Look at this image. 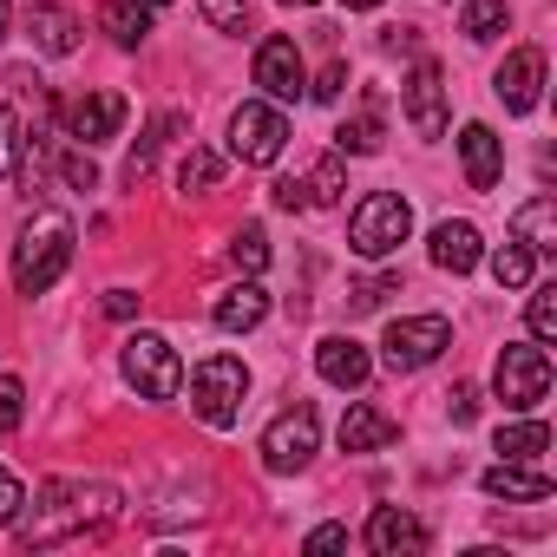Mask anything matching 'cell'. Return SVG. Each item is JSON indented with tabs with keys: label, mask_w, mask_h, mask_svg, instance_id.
Masks as SVG:
<instances>
[{
	"label": "cell",
	"mask_w": 557,
	"mask_h": 557,
	"mask_svg": "<svg viewBox=\"0 0 557 557\" xmlns=\"http://www.w3.org/2000/svg\"><path fill=\"white\" fill-rule=\"evenodd\" d=\"M27 511V505H21ZM119 518V492L106 485V479H47L40 492H34V511L27 518H14V531H21V544H66V537H86V531H106Z\"/></svg>",
	"instance_id": "6da1fadb"
},
{
	"label": "cell",
	"mask_w": 557,
	"mask_h": 557,
	"mask_svg": "<svg viewBox=\"0 0 557 557\" xmlns=\"http://www.w3.org/2000/svg\"><path fill=\"white\" fill-rule=\"evenodd\" d=\"M66 262H73V216L40 210L21 230V243H14V289L21 296H47L60 275H66Z\"/></svg>",
	"instance_id": "7a4b0ae2"
},
{
	"label": "cell",
	"mask_w": 557,
	"mask_h": 557,
	"mask_svg": "<svg viewBox=\"0 0 557 557\" xmlns=\"http://www.w3.org/2000/svg\"><path fill=\"white\" fill-rule=\"evenodd\" d=\"M407 236H413V203H407L400 190H368V197L355 203V216H348V249L368 256V262L394 256Z\"/></svg>",
	"instance_id": "3957f363"
},
{
	"label": "cell",
	"mask_w": 557,
	"mask_h": 557,
	"mask_svg": "<svg viewBox=\"0 0 557 557\" xmlns=\"http://www.w3.org/2000/svg\"><path fill=\"white\" fill-rule=\"evenodd\" d=\"M243 394H249V368H243L236 355H210V361L190 368V413H197L203 426H216V433L236 426Z\"/></svg>",
	"instance_id": "277c9868"
},
{
	"label": "cell",
	"mask_w": 557,
	"mask_h": 557,
	"mask_svg": "<svg viewBox=\"0 0 557 557\" xmlns=\"http://www.w3.org/2000/svg\"><path fill=\"white\" fill-rule=\"evenodd\" d=\"M492 394L511 407V413H531L544 394H550V361L537 342H505L498 348V368H492Z\"/></svg>",
	"instance_id": "5b68a950"
},
{
	"label": "cell",
	"mask_w": 557,
	"mask_h": 557,
	"mask_svg": "<svg viewBox=\"0 0 557 557\" xmlns=\"http://www.w3.org/2000/svg\"><path fill=\"white\" fill-rule=\"evenodd\" d=\"M446 348H453L446 315H407V322H387V335H381V361H387L394 374H420V368H433Z\"/></svg>",
	"instance_id": "8992f818"
},
{
	"label": "cell",
	"mask_w": 557,
	"mask_h": 557,
	"mask_svg": "<svg viewBox=\"0 0 557 557\" xmlns=\"http://www.w3.org/2000/svg\"><path fill=\"white\" fill-rule=\"evenodd\" d=\"M119 368L145 400H177V387H184V361H177V348L164 335H132L119 348Z\"/></svg>",
	"instance_id": "52a82bcc"
},
{
	"label": "cell",
	"mask_w": 557,
	"mask_h": 557,
	"mask_svg": "<svg viewBox=\"0 0 557 557\" xmlns=\"http://www.w3.org/2000/svg\"><path fill=\"white\" fill-rule=\"evenodd\" d=\"M315 446H322V420H315L309 400H296V407H283V413L269 420V433H262V466H269V472H302V466L315 459Z\"/></svg>",
	"instance_id": "ba28073f"
},
{
	"label": "cell",
	"mask_w": 557,
	"mask_h": 557,
	"mask_svg": "<svg viewBox=\"0 0 557 557\" xmlns=\"http://www.w3.org/2000/svg\"><path fill=\"white\" fill-rule=\"evenodd\" d=\"M283 145H289L283 106H269V99L236 106V119H230V151H236L243 164H275V158H283Z\"/></svg>",
	"instance_id": "9c48e42d"
},
{
	"label": "cell",
	"mask_w": 557,
	"mask_h": 557,
	"mask_svg": "<svg viewBox=\"0 0 557 557\" xmlns=\"http://www.w3.org/2000/svg\"><path fill=\"white\" fill-rule=\"evenodd\" d=\"M256 86L269 92V106H296L302 92H309V73H302V53H296V40H262L256 47Z\"/></svg>",
	"instance_id": "30bf717a"
},
{
	"label": "cell",
	"mask_w": 557,
	"mask_h": 557,
	"mask_svg": "<svg viewBox=\"0 0 557 557\" xmlns=\"http://www.w3.org/2000/svg\"><path fill=\"white\" fill-rule=\"evenodd\" d=\"M400 99H407V125L420 138H440L446 132V73H440V60H413Z\"/></svg>",
	"instance_id": "8fae6325"
},
{
	"label": "cell",
	"mask_w": 557,
	"mask_h": 557,
	"mask_svg": "<svg viewBox=\"0 0 557 557\" xmlns=\"http://www.w3.org/2000/svg\"><path fill=\"white\" fill-rule=\"evenodd\" d=\"M492 92L505 99V112H537V92H544V53L537 47H518V53H505V66H498V79H492Z\"/></svg>",
	"instance_id": "7c38bea8"
},
{
	"label": "cell",
	"mask_w": 557,
	"mask_h": 557,
	"mask_svg": "<svg viewBox=\"0 0 557 557\" xmlns=\"http://www.w3.org/2000/svg\"><path fill=\"white\" fill-rule=\"evenodd\" d=\"M361 537H368L374 557H420L426 550V524L413 511H400V505H374V518H368Z\"/></svg>",
	"instance_id": "4fadbf2b"
},
{
	"label": "cell",
	"mask_w": 557,
	"mask_h": 557,
	"mask_svg": "<svg viewBox=\"0 0 557 557\" xmlns=\"http://www.w3.org/2000/svg\"><path fill=\"white\" fill-rule=\"evenodd\" d=\"M125 112H132V106H125L119 92H86V99H79V106L66 112V138H79V145L92 151V145H106V138H119V125H125Z\"/></svg>",
	"instance_id": "5bb4252c"
},
{
	"label": "cell",
	"mask_w": 557,
	"mask_h": 557,
	"mask_svg": "<svg viewBox=\"0 0 557 557\" xmlns=\"http://www.w3.org/2000/svg\"><path fill=\"white\" fill-rule=\"evenodd\" d=\"M315 374H322L329 387H342V394H361L368 374H374V361H368V348H361L355 335H329V342L315 348Z\"/></svg>",
	"instance_id": "9a60e30c"
},
{
	"label": "cell",
	"mask_w": 557,
	"mask_h": 557,
	"mask_svg": "<svg viewBox=\"0 0 557 557\" xmlns=\"http://www.w3.org/2000/svg\"><path fill=\"white\" fill-rule=\"evenodd\" d=\"M459 158H466V184L472 190H492L505 177V138L492 125H466L459 132Z\"/></svg>",
	"instance_id": "2e32d148"
},
{
	"label": "cell",
	"mask_w": 557,
	"mask_h": 557,
	"mask_svg": "<svg viewBox=\"0 0 557 557\" xmlns=\"http://www.w3.org/2000/svg\"><path fill=\"white\" fill-rule=\"evenodd\" d=\"M400 440V420L394 413H381V407H368V400H355L348 413H342V453H381V446H394Z\"/></svg>",
	"instance_id": "e0dca14e"
},
{
	"label": "cell",
	"mask_w": 557,
	"mask_h": 557,
	"mask_svg": "<svg viewBox=\"0 0 557 557\" xmlns=\"http://www.w3.org/2000/svg\"><path fill=\"white\" fill-rule=\"evenodd\" d=\"M479 262H485V243H479L472 223H440V230H433V269H446V275H472Z\"/></svg>",
	"instance_id": "ac0fdd59"
},
{
	"label": "cell",
	"mask_w": 557,
	"mask_h": 557,
	"mask_svg": "<svg viewBox=\"0 0 557 557\" xmlns=\"http://www.w3.org/2000/svg\"><path fill=\"white\" fill-rule=\"evenodd\" d=\"M262 315H269V289H262V283H236V289L216 296V309H210V322H216L223 335H249V329H262Z\"/></svg>",
	"instance_id": "d6986e66"
},
{
	"label": "cell",
	"mask_w": 557,
	"mask_h": 557,
	"mask_svg": "<svg viewBox=\"0 0 557 557\" xmlns=\"http://www.w3.org/2000/svg\"><path fill=\"white\" fill-rule=\"evenodd\" d=\"M485 498H518V505H544L550 498V479L544 472H531V466H518V459H498V466H485Z\"/></svg>",
	"instance_id": "ffe728a7"
},
{
	"label": "cell",
	"mask_w": 557,
	"mask_h": 557,
	"mask_svg": "<svg viewBox=\"0 0 557 557\" xmlns=\"http://www.w3.org/2000/svg\"><path fill=\"white\" fill-rule=\"evenodd\" d=\"M27 40H34V53L66 60V53L79 47V21H73L66 8H34V14H27Z\"/></svg>",
	"instance_id": "44dd1931"
},
{
	"label": "cell",
	"mask_w": 557,
	"mask_h": 557,
	"mask_svg": "<svg viewBox=\"0 0 557 557\" xmlns=\"http://www.w3.org/2000/svg\"><path fill=\"white\" fill-rule=\"evenodd\" d=\"M511 236H518L531 256H550V249H557V203H550V197H531V203H518V216H511Z\"/></svg>",
	"instance_id": "7402d4cb"
},
{
	"label": "cell",
	"mask_w": 557,
	"mask_h": 557,
	"mask_svg": "<svg viewBox=\"0 0 557 557\" xmlns=\"http://www.w3.org/2000/svg\"><path fill=\"white\" fill-rule=\"evenodd\" d=\"M99 27L112 34V47L138 53V47L151 40V8H145V0H112V8L99 14Z\"/></svg>",
	"instance_id": "603a6c76"
},
{
	"label": "cell",
	"mask_w": 557,
	"mask_h": 557,
	"mask_svg": "<svg viewBox=\"0 0 557 557\" xmlns=\"http://www.w3.org/2000/svg\"><path fill=\"white\" fill-rule=\"evenodd\" d=\"M374 151H381V112L368 106L335 132V158H374Z\"/></svg>",
	"instance_id": "cb8c5ba5"
},
{
	"label": "cell",
	"mask_w": 557,
	"mask_h": 557,
	"mask_svg": "<svg viewBox=\"0 0 557 557\" xmlns=\"http://www.w3.org/2000/svg\"><path fill=\"white\" fill-rule=\"evenodd\" d=\"M505 27H511V8H505V0H466V14H459V34H466V40L485 47V40H498Z\"/></svg>",
	"instance_id": "d4e9b609"
},
{
	"label": "cell",
	"mask_w": 557,
	"mask_h": 557,
	"mask_svg": "<svg viewBox=\"0 0 557 557\" xmlns=\"http://www.w3.org/2000/svg\"><path fill=\"white\" fill-rule=\"evenodd\" d=\"M177 125H184V119H177V112H164V119H158V125H151V132L138 138V151L125 158V184H132V190H138V184L151 177V164H158V145H164V138H171Z\"/></svg>",
	"instance_id": "484cf974"
},
{
	"label": "cell",
	"mask_w": 557,
	"mask_h": 557,
	"mask_svg": "<svg viewBox=\"0 0 557 557\" xmlns=\"http://www.w3.org/2000/svg\"><path fill=\"white\" fill-rule=\"evenodd\" d=\"M492 283H498V289H524V283H531V249H524L518 236H505V243L492 249Z\"/></svg>",
	"instance_id": "4316f807"
},
{
	"label": "cell",
	"mask_w": 557,
	"mask_h": 557,
	"mask_svg": "<svg viewBox=\"0 0 557 557\" xmlns=\"http://www.w3.org/2000/svg\"><path fill=\"white\" fill-rule=\"evenodd\" d=\"M550 446V426L544 420H511V426H498V453L505 459H537Z\"/></svg>",
	"instance_id": "83f0119b"
},
{
	"label": "cell",
	"mask_w": 557,
	"mask_h": 557,
	"mask_svg": "<svg viewBox=\"0 0 557 557\" xmlns=\"http://www.w3.org/2000/svg\"><path fill=\"white\" fill-rule=\"evenodd\" d=\"M230 262H236L243 275H262V269H269V230H262V223H243V230L230 236Z\"/></svg>",
	"instance_id": "f1b7e54d"
},
{
	"label": "cell",
	"mask_w": 557,
	"mask_h": 557,
	"mask_svg": "<svg viewBox=\"0 0 557 557\" xmlns=\"http://www.w3.org/2000/svg\"><path fill=\"white\" fill-rule=\"evenodd\" d=\"M223 177V158L216 151H203V145H190L184 151V164H177V190H210Z\"/></svg>",
	"instance_id": "f546056e"
},
{
	"label": "cell",
	"mask_w": 557,
	"mask_h": 557,
	"mask_svg": "<svg viewBox=\"0 0 557 557\" xmlns=\"http://www.w3.org/2000/svg\"><path fill=\"white\" fill-rule=\"evenodd\" d=\"M531 289V342H550L557 335V283H524Z\"/></svg>",
	"instance_id": "4dcf8cb0"
},
{
	"label": "cell",
	"mask_w": 557,
	"mask_h": 557,
	"mask_svg": "<svg viewBox=\"0 0 557 557\" xmlns=\"http://www.w3.org/2000/svg\"><path fill=\"white\" fill-rule=\"evenodd\" d=\"M387 296H400V275H374V283H355V289H348V309L368 315V309H381Z\"/></svg>",
	"instance_id": "1f68e13d"
},
{
	"label": "cell",
	"mask_w": 557,
	"mask_h": 557,
	"mask_svg": "<svg viewBox=\"0 0 557 557\" xmlns=\"http://www.w3.org/2000/svg\"><path fill=\"white\" fill-rule=\"evenodd\" d=\"M197 8L216 34H243V21H249V0H197Z\"/></svg>",
	"instance_id": "d6a6232c"
},
{
	"label": "cell",
	"mask_w": 557,
	"mask_h": 557,
	"mask_svg": "<svg viewBox=\"0 0 557 557\" xmlns=\"http://www.w3.org/2000/svg\"><path fill=\"white\" fill-rule=\"evenodd\" d=\"M21 420H27V387L14 374H0V433H14Z\"/></svg>",
	"instance_id": "836d02e7"
},
{
	"label": "cell",
	"mask_w": 557,
	"mask_h": 557,
	"mask_svg": "<svg viewBox=\"0 0 557 557\" xmlns=\"http://www.w3.org/2000/svg\"><path fill=\"white\" fill-rule=\"evenodd\" d=\"M309 203H342V158H322L309 177Z\"/></svg>",
	"instance_id": "e575fe53"
},
{
	"label": "cell",
	"mask_w": 557,
	"mask_h": 557,
	"mask_svg": "<svg viewBox=\"0 0 557 557\" xmlns=\"http://www.w3.org/2000/svg\"><path fill=\"white\" fill-rule=\"evenodd\" d=\"M60 177H66L73 190H92V184H99V164H92V151H79V145H73V151L60 158Z\"/></svg>",
	"instance_id": "d590c367"
},
{
	"label": "cell",
	"mask_w": 557,
	"mask_h": 557,
	"mask_svg": "<svg viewBox=\"0 0 557 557\" xmlns=\"http://www.w3.org/2000/svg\"><path fill=\"white\" fill-rule=\"evenodd\" d=\"M14 158H21V119L14 106H0V177H14Z\"/></svg>",
	"instance_id": "8d00e7d4"
},
{
	"label": "cell",
	"mask_w": 557,
	"mask_h": 557,
	"mask_svg": "<svg viewBox=\"0 0 557 557\" xmlns=\"http://www.w3.org/2000/svg\"><path fill=\"white\" fill-rule=\"evenodd\" d=\"M342 92H348V66H342V60H329V66H322V79L309 86V99H322V106H335Z\"/></svg>",
	"instance_id": "74e56055"
},
{
	"label": "cell",
	"mask_w": 557,
	"mask_h": 557,
	"mask_svg": "<svg viewBox=\"0 0 557 557\" xmlns=\"http://www.w3.org/2000/svg\"><path fill=\"white\" fill-rule=\"evenodd\" d=\"M446 413H453V426H472V420H479V387L459 381V387L446 394Z\"/></svg>",
	"instance_id": "f35d334b"
},
{
	"label": "cell",
	"mask_w": 557,
	"mask_h": 557,
	"mask_svg": "<svg viewBox=\"0 0 557 557\" xmlns=\"http://www.w3.org/2000/svg\"><path fill=\"white\" fill-rule=\"evenodd\" d=\"M21 505H27V492H21V479L0 466V531H8L14 518H21Z\"/></svg>",
	"instance_id": "ab89813d"
},
{
	"label": "cell",
	"mask_w": 557,
	"mask_h": 557,
	"mask_svg": "<svg viewBox=\"0 0 557 557\" xmlns=\"http://www.w3.org/2000/svg\"><path fill=\"white\" fill-rule=\"evenodd\" d=\"M275 210H289V216L309 210V184L302 177H275Z\"/></svg>",
	"instance_id": "60d3db41"
},
{
	"label": "cell",
	"mask_w": 557,
	"mask_h": 557,
	"mask_svg": "<svg viewBox=\"0 0 557 557\" xmlns=\"http://www.w3.org/2000/svg\"><path fill=\"white\" fill-rule=\"evenodd\" d=\"M302 550H348V524H315L302 537Z\"/></svg>",
	"instance_id": "b9f144b4"
},
{
	"label": "cell",
	"mask_w": 557,
	"mask_h": 557,
	"mask_svg": "<svg viewBox=\"0 0 557 557\" xmlns=\"http://www.w3.org/2000/svg\"><path fill=\"white\" fill-rule=\"evenodd\" d=\"M106 315H112V322H132V315H138V296H132V289H106Z\"/></svg>",
	"instance_id": "7bdbcfd3"
},
{
	"label": "cell",
	"mask_w": 557,
	"mask_h": 557,
	"mask_svg": "<svg viewBox=\"0 0 557 557\" xmlns=\"http://www.w3.org/2000/svg\"><path fill=\"white\" fill-rule=\"evenodd\" d=\"M342 8H348V14H374V8H381V0H342Z\"/></svg>",
	"instance_id": "ee69618b"
},
{
	"label": "cell",
	"mask_w": 557,
	"mask_h": 557,
	"mask_svg": "<svg viewBox=\"0 0 557 557\" xmlns=\"http://www.w3.org/2000/svg\"><path fill=\"white\" fill-rule=\"evenodd\" d=\"M0 40H8V0H0Z\"/></svg>",
	"instance_id": "f6af8a7d"
},
{
	"label": "cell",
	"mask_w": 557,
	"mask_h": 557,
	"mask_svg": "<svg viewBox=\"0 0 557 557\" xmlns=\"http://www.w3.org/2000/svg\"><path fill=\"white\" fill-rule=\"evenodd\" d=\"M283 8H315V0H283Z\"/></svg>",
	"instance_id": "bcb514c9"
},
{
	"label": "cell",
	"mask_w": 557,
	"mask_h": 557,
	"mask_svg": "<svg viewBox=\"0 0 557 557\" xmlns=\"http://www.w3.org/2000/svg\"><path fill=\"white\" fill-rule=\"evenodd\" d=\"M145 8H171V0H145Z\"/></svg>",
	"instance_id": "7dc6e473"
}]
</instances>
